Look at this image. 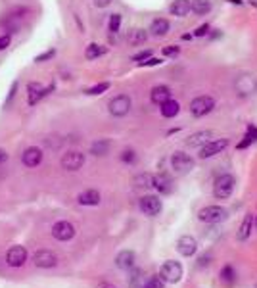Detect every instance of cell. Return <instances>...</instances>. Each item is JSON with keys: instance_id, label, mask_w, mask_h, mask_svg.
<instances>
[{"instance_id": "836d02e7", "label": "cell", "mask_w": 257, "mask_h": 288, "mask_svg": "<svg viewBox=\"0 0 257 288\" xmlns=\"http://www.w3.org/2000/svg\"><path fill=\"white\" fill-rule=\"evenodd\" d=\"M110 86H112V83H98V85L86 88L85 94H88V96H98V94H104V92H106Z\"/></svg>"}, {"instance_id": "ffe728a7", "label": "cell", "mask_w": 257, "mask_h": 288, "mask_svg": "<svg viewBox=\"0 0 257 288\" xmlns=\"http://www.w3.org/2000/svg\"><path fill=\"white\" fill-rule=\"evenodd\" d=\"M154 188L159 194H171L173 192V181L167 173H159L154 175Z\"/></svg>"}, {"instance_id": "8992f818", "label": "cell", "mask_w": 257, "mask_h": 288, "mask_svg": "<svg viewBox=\"0 0 257 288\" xmlns=\"http://www.w3.org/2000/svg\"><path fill=\"white\" fill-rule=\"evenodd\" d=\"M227 216H229V212L223 206H205L198 212V217L203 223H221L227 219Z\"/></svg>"}, {"instance_id": "74e56055", "label": "cell", "mask_w": 257, "mask_h": 288, "mask_svg": "<svg viewBox=\"0 0 257 288\" xmlns=\"http://www.w3.org/2000/svg\"><path fill=\"white\" fill-rule=\"evenodd\" d=\"M256 141H257V129L256 127H250L248 129V135L244 137V143H240V148H246L248 144L256 143Z\"/></svg>"}, {"instance_id": "f546056e", "label": "cell", "mask_w": 257, "mask_h": 288, "mask_svg": "<svg viewBox=\"0 0 257 288\" xmlns=\"http://www.w3.org/2000/svg\"><path fill=\"white\" fill-rule=\"evenodd\" d=\"M130 273H128V287L130 288H140L144 283V271L142 269H134V267H130L128 269Z\"/></svg>"}, {"instance_id": "7c38bea8", "label": "cell", "mask_w": 257, "mask_h": 288, "mask_svg": "<svg viewBox=\"0 0 257 288\" xmlns=\"http://www.w3.org/2000/svg\"><path fill=\"white\" fill-rule=\"evenodd\" d=\"M33 263L41 269H52L58 265V256L52 250H37L33 256Z\"/></svg>"}, {"instance_id": "3957f363", "label": "cell", "mask_w": 257, "mask_h": 288, "mask_svg": "<svg viewBox=\"0 0 257 288\" xmlns=\"http://www.w3.org/2000/svg\"><path fill=\"white\" fill-rule=\"evenodd\" d=\"M130 108H132V100L127 94H117L108 104V112L114 117H125L130 112Z\"/></svg>"}, {"instance_id": "484cf974", "label": "cell", "mask_w": 257, "mask_h": 288, "mask_svg": "<svg viewBox=\"0 0 257 288\" xmlns=\"http://www.w3.org/2000/svg\"><path fill=\"white\" fill-rule=\"evenodd\" d=\"M127 41L132 46H140V44H144L148 41V33L144 29H130L127 35Z\"/></svg>"}, {"instance_id": "30bf717a", "label": "cell", "mask_w": 257, "mask_h": 288, "mask_svg": "<svg viewBox=\"0 0 257 288\" xmlns=\"http://www.w3.org/2000/svg\"><path fill=\"white\" fill-rule=\"evenodd\" d=\"M140 210H142L146 216L150 217H156L161 214V210H163V204L159 200V196H154V194H146L140 198Z\"/></svg>"}, {"instance_id": "8fae6325", "label": "cell", "mask_w": 257, "mask_h": 288, "mask_svg": "<svg viewBox=\"0 0 257 288\" xmlns=\"http://www.w3.org/2000/svg\"><path fill=\"white\" fill-rule=\"evenodd\" d=\"M227 146H229V141H227V139H213V141L205 143L200 148V158L201 159L213 158V156H217V154H221Z\"/></svg>"}, {"instance_id": "603a6c76", "label": "cell", "mask_w": 257, "mask_h": 288, "mask_svg": "<svg viewBox=\"0 0 257 288\" xmlns=\"http://www.w3.org/2000/svg\"><path fill=\"white\" fill-rule=\"evenodd\" d=\"M169 29H171V25H169L167 19L157 17V19L152 21V25H150V33H152L154 37H165V35L169 33Z\"/></svg>"}, {"instance_id": "f35d334b", "label": "cell", "mask_w": 257, "mask_h": 288, "mask_svg": "<svg viewBox=\"0 0 257 288\" xmlns=\"http://www.w3.org/2000/svg\"><path fill=\"white\" fill-rule=\"evenodd\" d=\"M121 161H125V163H134V161H136V154H134V150H123V154H121Z\"/></svg>"}, {"instance_id": "9a60e30c", "label": "cell", "mask_w": 257, "mask_h": 288, "mask_svg": "<svg viewBox=\"0 0 257 288\" xmlns=\"http://www.w3.org/2000/svg\"><path fill=\"white\" fill-rule=\"evenodd\" d=\"M27 261V250L23 246H12L6 252V263L10 267H21Z\"/></svg>"}, {"instance_id": "f907efd6", "label": "cell", "mask_w": 257, "mask_h": 288, "mask_svg": "<svg viewBox=\"0 0 257 288\" xmlns=\"http://www.w3.org/2000/svg\"><path fill=\"white\" fill-rule=\"evenodd\" d=\"M252 288H257V285H256V287H252Z\"/></svg>"}, {"instance_id": "e575fe53", "label": "cell", "mask_w": 257, "mask_h": 288, "mask_svg": "<svg viewBox=\"0 0 257 288\" xmlns=\"http://www.w3.org/2000/svg\"><path fill=\"white\" fill-rule=\"evenodd\" d=\"M140 288H165V281H163L159 275H157V277H150V279L144 281Z\"/></svg>"}, {"instance_id": "ee69618b", "label": "cell", "mask_w": 257, "mask_h": 288, "mask_svg": "<svg viewBox=\"0 0 257 288\" xmlns=\"http://www.w3.org/2000/svg\"><path fill=\"white\" fill-rule=\"evenodd\" d=\"M92 4H94L96 8H108V6L112 4V0H92Z\"/></svg>"}, {"instance_id": "cb8c5ba5", "label": "cell", "mask_w": 257, "mask_h": 288, "mask_svg": "<svg viewBox=\"0 0 257 288\" xmlns=\"http://www.w3.org/2000/svg\"><path fill=\"white\" fill-rule=\"evenodd\" d=\"M110 148H112V141L98 139V141H94V143L90 144V154L92 156H106L110 152Z\"/></svg>"}, {"instance_id": "ac0fdd59", "label": "cell", "mask_w": 257, "mask_h": 288, "mask_svg": "<svg viewBox=\"0 0 257 288\" xmlns=\"http://www.w3.org/2000/svg\"><path fill=\"white\" fill-rule=\"evenodd\" d=\"M134 263H136V254L132 250H123L115 258V265L119 269H123V271H128L130 267H134Z\"/></svg>"}, {"instance_id": "60d3db41", "label": "cell", "mask_w": 257, "mask_h": 288, "mask_svg": "<svg viewBox=\"0 0 257 288\" xmlns=\"http://www.w3.org/2000/svg\"><path fill=\"white\" fill-rule=\"evenodd\" d=\"M10 44H12V35H8V33L6 35H0V52L6 50Z\"/></svg>"}, {"instance_id": "f6af8a7d", "label": "cell", "mask_w": 257, "mask_h": 288, "mask_svg": "<svg viewBox=\"0 0 257 288\" xmlns=\"http://www.w3.org/2000/svg\"><path fill=\"white\" fill-rule=\"evenodd\" d=\"M207 31H209V25L205 23V25H201V27H198V31L194 33L196 37H203V35H207Z\"/></svg>"}, {"instance_id": "e0dca14e", "label": "cell", "mask_w": 257, "mask_h": 288, "mask_svg": "<svg viewBox=\"0 0 257 288\" xmlns=\"http://www.w3.org/2000/svg\"><path fill=\"white\" fill-rule=\"evenodd\" d=\"M213 137H215L213 131H198V133H194V135H190L186 139V146L188 148H201L205 143L213 141Z\"/></svg>"}, {"instance_id": "d590c367", "label": "cell", "mask_w": 257, "mask_h": 288, "mask_svg": "<svg viewBox=\"0 0 257 288\" xmlns=\"http://www.w3.org/2000/svg\"><path fill=\"white\" fill-rule=\"evenodd\" d=\"M17 88H19V81L15 79L14 83L10 85V90H8V96H6V100H4V108H8L12 102H14V98L17 96Z\"/></svg>"}, {"instance_id": "4dcf8cb0", "label": "cell", "mask_w": 257, "mask_h": 288, "mask_svg": "<svg viewBox=\"0 0 257 288\" xmlns=\"http://www.w3.org/2000/svg\"><path fill=\"white\" fill-rule=\"evenodd\" d=\"M134 187L136 188H152L154 187V175L150 173H140L134 177Z\"/></svg>"}, {"instance_id": "2e32d148", "label": "cell", "mask_w": 257, "mask_h": 288, "mask_svg": "<svg viewBox=\"0 0 257 288\" xmlns=\"http://www.w3.org/2000/svg\"><path fill=\"white\" fill-rule=\"evenodd\" d=\"M177 250H179L181 256H185V258H192V256L196 254V250H198V240H196L194 236H190V234H185V236L179 238V242H177Z\"/></svg>"}, {"instance_id": "7dc6e473", "label": "cell", "mask_w": 257, "mask_h": 288, "mask_svg": "<svg viewBox=\"0 0 257 288\" xmlns=\"http://www.w3.org/2000/svg\"><path fill=\"white\" fill-rule=\"evenodd\" d=\"M96 288H117V287H114V285H110V283H100L98 287Z\"/></svg>"}, {"instance_id": "5b68a950", "label": "cell", "mask_w": 257, "mask_h": 288, "mask_svg": "<svg viewBox=\"0 0 257 288\" xmlns=\"http://www.w3.org/2000/svg\"><path fill=\"white\" fill-rule=\"evenodd\" d=\"M213 108H215V100L213 96H209V94L196 96L194 100L190 102V114L194 115V117H203V115L209 114Z\"/></svg>"}, {"instance_id": "7bdbcfd3", "label": "cell", "mask_w": 257, "mask_h": 288, "mask_svg": "<svg viewBox=\"0 0 257 288\" xmlns=\"http://www.w3.org/2000/svg\"><path fill=\"white\" fill-rule=\"evenodd\" d=\"M179 52H181L179 46H165V48H163V54H165V56H177Z\"/></svg>"}, {"instance_id": "d4e9b609", "label": "cell", "mask_w": 257, "mask_h": 288, "mask_svg": "<svg viewBox=\"0 0 257 288\" xmlns=\"http://www.w3.org/2000/svg\"><path fill=\"white\" fill-rule=\"evenodd\" d=\"M169 12L177 17H186L190 12V0H175L169 8Z\"/></svg>"}, {"instance_id": "c3c4849f", "label": "cell", "mask_w": 257, "mask_h": 288, "mask_svg": "<svg viewBox=\"0 0 257 288\" xmlns=\"http://www.w3.org/2000/svg\"><path fill=\"white\" fill-rule=\"evenodd\" d=\"M207 259H209V256H201V258H200V265H207V263H209Z\"/></svg>"}, {"instance_id": "b9f144b4", "label": "cell", "mask_w": 257, "mask_h": 288, "mask_svg": "<svg viewBox=\"0 0 257 288\" xmlns=\"http://www.w3.org/2000/svg\"><path fill=\"white\" fill-rule=\"evenodd\" d=\"M159 64H163L159 58H148V60H144L142 64H138V66H144V68H154V66H159Z\"/></svg>"}, {"instance_id": "bcb514c9", "label": "cell", "mask_w": 257, "mask_h": 288, "mask_svg": "<svg viewBox=\"0 0 257 288\" xmlns=\"http://www.w3.org/2000/svg\"><path fill=\"white\" fill-rule=\"evenodd\" d=\"M6 159H8V154H6V150H2V148H0V163H4Z\"/></svg>"}, {"instance_id": "4316f807", "label": "cell", "mask_w": 257, "mask_h": 288, "mask_svg": "<svg viewBox=\"0 0 257 288\" xmlns=\"http://www.w3.org/2000/svg\"><path fill=\"white\" fill-rule=\"evenodd\" d=\"M190 10L196 15H207L211 12V0H192Z\"/></svg>"}, {"instance_id": "f1b7e54d", "label": "cell", "mask_w": 257, "mask_h": 288, "mask_svg": "<svg viewBox=\"0 0 257 288\" xmlns=\"http://www.w3.org/2000/svg\"><path fill=\"white\" fill-rule=\"evenodd\" d=\"M106 52H108L106 46H102V44H98V43H90L85 50V58L86 60H96V58L104 56Z\"/></svg>"}, {"instance_id": "83f0119b", "label": "cell", "mask_w": 257, "mask_h": 288, "mask_svg": "<svg viewBox=\"0 0 257 288\" xmlns=\"http://www.w3.org/2000/svg\"><path fill=\"white\" fill-rule=\"evenodd\" d=\"M159 110H161V115H163V117L171 119V117H175V115H179L181 106H179V102L177 100H167L159 106Z\"/></svg>"}, {"instance_id": "277c9868", "label": "cell", "mask_w": 257, "mask_h": 288, "mask_svg": "<svg viewBox=\"0 0 257 288\" xmlns=\"http://www.w3.org/2000/svg\"><path fill=\"white\" fill-rule=\"evenodd\" d=\"M159 277L165 281V283H179L181 279H183V265L179 263V261H173V259H167L163 265H161V269H159Z\"/></svg>"}, {"instance_id": "7402d4cb", "label": "cell", "mask_w": 257, "mask_h": 288, "mask_svg": "<svg viewBox=\"0 0 257 288\" xmlns=\"http://www.w3.org/2000/svg\"><path fill=\"white\" fill-rule=\"evenodd\" d=\"M254 219H256V217L252 216V214H246V216H244L242 225H240V229H238V232H236V238H238L240 242H246V240L250 238V234H252V227H254Z\"/></svg>"}, {"instance_id": "d6986e66", "label": "cell", "mask_w": 257, "mask_h": 288, "mask_svg": "<svg viewBox=\"0 0 257 288\" xmlns=\"http://www.w3.org/2000/svg\"><path fill=\"white\" fill-rule=\"evenodd\" d=\"M150 100L154 102L156 106H161L163 102L171 100V88L167 85H157L152 88V92H150Z\"/></svg>"}, {"instance_id": "6da1fadb", "label": "cell", "mask_w": 257, "mask_h": 288, "mask_svg": "<svg viewBox=\"0 0 257 288\" xmlns=\"http://www.w3.org/2000/svg\"><path fill=\"white\" fill-rule=\"evenodd\" d=\"M234 187H236V179H234L232 175H229V173H225V175L217 177V181H215L213 196L217 200H227V198L232 196Z\"/></svg>"}, {"instance_id": "5bb4252c", "label": "cell", "mask_w": 257, "mask_h": 288, "mask_svg": "<svg viewBox=\"0 0 257 288\" xmlns=\"http://www.w3.org/2000/svg\"><path fill=\"white\" fill-rule=\"evenodd\" d=\"M43 158H44V154L39 146H29V148L23 150V154H21V163L31 169V167H37V165L43 161Z\"/></svg>"}, {"instance_id": "d6a6232c", "label": "cell", "mask_w": 257, "mask_h": 288, "mask_svg": "<svg viewBox=\"0 0 257 288\" xmlns=\"http://www.w3.org/2000/svg\"><path fill=\"white\" fill-rule=\"evenodd\" d=\"M121 21H123L121 14H112V15H110V21H108V29H110V33H112V35L119 33V29H121Z\"/></svg>"}, {"instance_id": "4fadbf2b", "label": "cell", "mask_w": 257, "mask_h": 288, "mask_svg": "<svg viewBox=\"0 0 257 288\" xmlns=\"http://www.w3.org/2000/svg\"><path fill=\"white\" fill-rule=\"evenodd\" d=\"M52 236L60 242H67L75 236V227L69 221H58L52 227Z\"/></svg>"}, {"instance_id": "681fc988", "label": "cell", "mask_w": 257, "mask_h": 288, "mask_svg": "<svg viewBox=\"0 0 257 288\" xmlns=\"http://www.w3.org/2000/svg\"><path fill=\"white\" fill-rule=\"evenodd\" d=\"M254 221H256V223H257V216H256V219H254Z\"/></svg>"}, {"instance_id": "44dd1931", "label": "cell", "mask_w": 257, "mask_h": 288, "mask_svg": "<svg viewBox=\"0 0 257 288\" xmlns=\"http://www.w3.org/2000/svg\"><path fill=\"white\" fill-rule=\"evenodd\" d=\"M102 200L100 192L96 190V188H88V190H83L79 196H77V202L81 204V206H98Z\"/></svg>"}, {"instance_id": "9c48e42d", "label": "cell", "mask_w": 257, "mask_h": 288, "mask_svg": "<svg viewBox=\"0 0 257 288\" xmlns=\"http://www.w3.org/2000/svg\"><path fill=\"white\" fill-rule=\"evenodd\" d=\"M85 165V154L79 150H69L62 156V167L65 171H79Z\"/></svg>"}, {"instance_id": "7a4b0ae2", "label": "cell", "mask_w": 257, "mask_h": 288, "mask_svg": "<svg viewBox=\"0 0 257 288\" xmlns=\"http://www.w3.org/2000/svg\"><path fill=\"white\" fill-rule=\"evenodd\" d=\"M234 88L240 96H252L257 92V77L254 73H240L234 81Z\"/></svg>"}, {"instance_id": "8d00e7d4", "label": "cell", "mask_w": 257, "mask_h": 288, "mask_svg": "<svg viewBox=\"0 0 257 288\" xmlns=\"http://www.w3.org/2000/svg\"><path fill=\"white\" fill-rule=\"evenodd\" d=\"M56 56V48H50V50H44L41 54H37L35 56V64H44V62H48V60H52V58Z\"/></svg>"}, {"instance_id": "1f68e13d", "label": "cell", "mask_w": 257, "mask_h": 288, "mask_svg": "<svg viewBox=\"0 0 257 288\" xmlns=\"http://www.w3.org/2000/svg\"><path fill=\"white\" fill-rule=\"evenodd\" d=\"M221 281H223L225 285H234V283H236V271H234L232 265H225V267L221 269Z\"/></svg>"}, {"instance_id": "ba28073f", "label": "cell", "mask_w": 257, "mask_h": 288, "mask_svg": "<svg viewBox=\"0 0 257 288\" xmlns=\"http://www.w3.org/2000/svg\"><path fill=\"white\" fill-rule=\"evenodd\" d=\"M194 165H196L194 158H190V156L185 154V152H175V154L171 156L173 171L179 173V175H185V173L192 171V169H194Z\"/></svg>"}, {"instance_id": "ab89813d", "label": "cell", "mask_w": 257, "mask_h": 288, "mask_svg": "<svg viewBox=\"0 0 257 288\" xmlns=\"http://www.w3.org/2000/svg\"><path fill=\"white\" fill-rule=\"evenodd\" d=\"M150 56H152V50H144V52H138V54H134V56H132V62H136V64H142L144 60H148Z\"/></svg>"}, {"instance_id": "52a82bcc", "label": "cell", "mask_w": 257, "mask_h": 288, "mask_svg": "<svg viewBox=\"0 0 257 288\" xmlns=\"http://www.w3.org/2000/svg\"><path fill=\"white\" fill-rule=\"evenodd\" d=\"M56 88V85L52 83V85L48 86V88H44L41 83H29L27 85V104L29 106H37L39 102L43 100V98H46L48 94H52V90Z\"/></svg>"}]
</instances>
